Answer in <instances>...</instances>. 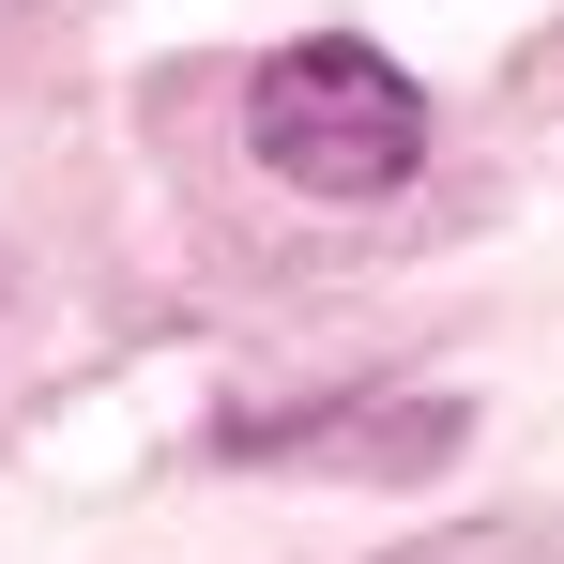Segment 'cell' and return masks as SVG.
I'll return each instance as SVG.
<instances>
[{
	"label": "cell",
	"mask_w": 564,
	"mask_h": 564,
	"mask_svg": "<svg viewBox=\"0 0 564 564\" xmlns=\"http://www.w3.org/2000/svg\"><path fill=\"white\" fill-rule=\"evenodd\" d=\"M381 564H564V519H443V534H412Z\"/></svg>",
	"instance_id": "3"
},
{
	"label": "cell",
	"mask_w": 564,
	"mask_h": 564,
	"mask_svg": "<svg viewBox=\"0 0 564 564\" xmlns=\"http://www.w3.org/2000/svg\"><path fill=\"white\" fill-rule=\"evenodd\" d=\"M245 138H260V169L305 198H381L427 169V93L381 62L367 31H321V46H275L260 77H245Z\"/></svg>",
	"instance_id": "1"
},
{
	"label": "cell",
	"mask_w": 564,
	"mask_h": 564,
	"mask_svg": "<svg viewBox=\"0 0 564 564\" xmlns=\"http://www.w3.org/2000/svg\"><path fill=\"white\" fill-rule=\"evenodd\" d=\"M458 397L427 381H351V397H305V412H229V458H321V473H381V488H427L458 458Z\"/></svg>",
	"instance_id": "2"
}]
</instances>
